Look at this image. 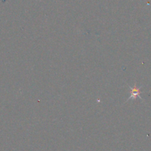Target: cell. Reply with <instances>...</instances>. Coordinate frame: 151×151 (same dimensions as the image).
Here are the masks:
<instances>
[{
	"label": "cell",
	"mask_w": 151,
	"mask_h": 151,
	"mask_svg": "<svg viewBox=\"0 0 151 151\" xmlns=\"http://www.w3.org/2000/svg\"><path fill=\"white\" fill-rule=\"evenodd\" d=\"M139 89H137V88H134L133 89V91H132V95L134 96V97H136V96L139 95Z\"/></svg>",
	"instance_id": "6da1fadb"
}]
</instances>
